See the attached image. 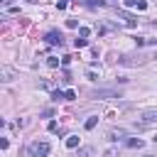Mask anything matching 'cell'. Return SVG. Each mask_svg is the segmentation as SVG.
<instances>
[{"label":"cell","mask_w":157,"mask_h":157,"mask_svg":"<svg viewBox=\"0 0 157 157\" xmlns=\"http://www.w3.org/2000/svg\"><path fill=\"white\" fill-rule=\"evenodd\" d=\"M49 150H52V145L44 142V140H34V142L27 145V155H29V157H47Z\"/></svg>","instance_id":"1"},{"label":"cell","mask_w":157,"mask_h":157,"mask_svg":"<svg viewBox=\"0 0 157 157\" xmlns=\"http://www.w3.org/2000/svg\"><path fill=\"white\" fill-rule=\"evenodd\" d=\"M150 125H157V108L142 110V115H140V120H137V128H150Z\"/></svg>","instance_id":"2"},{"label":"cell","mask_w":157,"mask_h":157,"mask_svg":"<svg viewBox=\"0 0 157 157\" xmlns=\"http://www.w3.org/2000/svg\"><path fill=\"white\" fill-rule=\"evenodd\" d=\"M91 98H98V101H110V98H120V91L115 88H96L91 93Z\"/></svg>","instance_id":"3"},{"label":"cell","mask_w":157,"mask_h":157,"mask_svg":"<svg viewBox=\"0 0 157 157\" xmlns=\"http://www.w3.org/2000/svg\"><path fill=\"white\" fill-rule=\"evenodd\" d=\"M145 59H150V56H137V54H123V56L118 59V64H123V66H137V64H142Z\"/></svg>","instance_id":"4"},{"label":"cell","mask_w":157,"mask_h":157,"mask_svg":"<svg viewBox=\"0 0 157 157\" xmlns=\"http://www.w3.org/2000/svg\"><path fill=\"white\" fill-rule=\"evenodd\" d=\"M44 42H47V44H52V47H56V44L61 47V44H64V34H61L59 29H49V32L44 34Z\"/></svg>","instance_id":"5"},{"label":"cell","mask_w":157,"mask_h":157,"mask_svg":"<svg viewBox=\"0 0 157 157\" xmlns=\"http://www.w3.org/2000/svg\"><path fill=\"white\" fill-rule=\"evenodd\" d=\"M118 17H120L128 27H135V25H137V17H135V15H130V12H125V10H118Z\"/></svg>","instance_id":"6"},{"label":"cell","mask_w":157,"mask_h":157,"mask_svg":"<svg viewBox=\"0 0 157 157\" xmlns=\"http://www.w3.org/2000/svg\"><path fill=\"white\" fill-rule=\"evenodd\" d=\"M76 2H81L86 7H105V0H76Z\"/></svg>","instance_id":"7"},{"label":"cell","mask_w":157,"mask_h":157,"mask_svg":"<svg viewBox=\"0 0 157 157\" xmlns=\"http://www.w3.org/2000/svg\"><path fill=\"white\" fill-rule=\"evenodd\" d=\"M0 76H2V81H12V76H15V71H12L10 66H2V71H0Z\"/></svg>","instance_id":"8"},{"label":"cell","mask_w":157,"mask_h":157,"mask_svg":"<svg viewBox=\"0 0 157 157\" xmlns=\"http://www.w3.org/2000/svg\"><path fill=\"white\" fill-rule=\"evenodd\" d=\"M120 137H125V130H108V140H120Z\"/></svg>","instance_id":"9"},{"label":"cell","mask_w":157,"mask_h":157,"mask_svg":"<svg viewBox=\"0 0 157 157\" xmlns=\"http://www.w3.org/2000/svg\"><path fill=\"white\" fill-rule=\"evenodd\" d=\"M96 125H98V115H91V118L83 123V128H86V130H93Z\"/></svg>","instance_id":"10"},{"label":"cell","mask_w":157,"mask_h":157,"mask_svg":"<svg viewBox=\"0 0 157 157\" xmlns=\"http://www.w3.org/2000/svg\"><path fill=\"white\" fill-rule=\"evenodd\" d=\"M66 147H69V150L78 147V135H69V137H66Z\"/></svg>","instance_id":"11"},{"label":"cell","mask_w":157,"mask_h":157,"mask_svg":"<svg viewBox=\"0 0 157 157\" xmlns=\"http://www.w3.org/2000/svg\"><path fill=\"white\" fill-rule=\"evenodd\" d=\"M52 101H66V91H52Z\"/></svg>","instance_id":"12"},{"label":"cell","mask_w":157,"mask_h":157,"mask_svg":"<svg viewBox=\"0 0 157 157\" xmlns=\"http://www.w3.org/2000/svg\"><path fill=\"white\" fill-rule=\"evenodd\" d=\"M128 147H142V140L140 137H130L128 140Z\"/></svg>","instance_id":"13"},{"label":"cell","mask_w":157,"mask_h":157,"mask_svg":"<svg viewBox=\"0 0 157 157\" xmlns=\"http://www.w3.org/2000/svg\"><path fill=\"white\" fill-rule=\"evenodd\" d=\"M88 34H91V29H88V27H78V37H81V39H86Z\"/></svg>","instance_id":"14"},{"label":"cell","mask_w":157,"mask_h":157,"mask_svg":"<svg viewBox=\"0 0 157 157\" xmlns=\"http://www.w3.org/2000/svg\"><path fill=\"white\" fill-rule=\"evenodd\" d=\"M47 66L56 69V66H59V59H56V56H49V59H47Z\"/></svg>","instance_id":"15"},{"label":"cell","mask_w":157,"mask_h":157,"mask_svg":"<svg viewBox=\"0 0 157 157\" xmlns=\"http://www.w3.org/2000/svg\"><path fill=\"white\" fill-rule=\"evenodd\" d=\"M86 78H88V81H98V74H96V71H91V69H88V71H86Z\"/></svg>","instance_id":"16"},{"label":"cell","mask_w":157,"mask_h":157,"mask_svg":"<svg viewBox=\"0 0 157 157\" xmlns=\"http://www.w3.org/2000/svg\"><path fill=\"white\" fill-rule=\"evenodd\" d=\"M103 157H118V150H115V147H110V150H105V152H103Z\"/></svg>","instance_id":"17"},{"label":"cell","mask_w":157,"mask_h":157,"mask_svg":"<svg viewBox=\"0 0 157 157\" xmlns=\"http://www.w3.org/2000/svg\"><path fill=\"white\" fill-rule=\"evenodd\" d=\"M86 44H88L86 39H74V47H76V49H81V47H86Z\"/></svg>","instance_id":"18"},{"label":"cell","mask_w":157,"mask_h":157,"mask_svg":"<svg viewBox=\"0 0 157 157\" xmlns=\"http://www.w3.org/2000/svg\"><path fill=\"white\" fill-rule=\"evenodd\" d=\"M74 98H76V91L69 88V91H66V101H74Z\"/></svg>","instance_id":"19"},{"label":"cell","mask_w":157,"mask_h":157,"mask_svg":"<svg viewBox=\"0 0 157 157\" xmlns=\"http://www.w3.org/2000/svg\"><path fill=\"white\" fill-rule=\"evenodd\" d=\"M47 128H49V130H56V128H59V123H56V120H49V125H47Z\"/></svg>","instance_id":"20"},{"label":"cell","mask_w":157,"mask_h":157,"mask_svg":"<svg viewBox=\"0 0 157 157\" xmlns=\"http://www.w3.org/2000/svg\"><path fill=\"white\" fill-rule=\"evenodd\" d=\"M137 2H140V0H125V5H128V7H137Z\"/></svg>","instance_id":"21"},{"label":"cell","mask_w":157,"mask_h":157,"mask_svg":"<svg viewBox=\"0 0 157 157\" xmlns=\"http://www.w3.org/2000/svg\"><path fill=\"white\" fill-rule=\"evenodd\" d=\"M2 2H5V5H10V2H12V0H2Z\"/></svg>","instance_id":"22"},{"label":"cell","mask_w":157,"mask_h":157,"mask_svg":"<svg viewBox=\"0 0 157 157\" xmlns=\"http://www.w3.org/2000/svg\"><path fill=\"white\" fill-rule=\"evenodd\" d=\"M145 157H155V155H145Z\"/></svg>","instance_id":"23"},{"label":"cell","mask_w":157,"mask_h":157,"mask_svg":"<svg viewBox=\"0 0 157 157\" xmlns=\"http://www.w3.org/2000/svg\"><path fill=\"white\" fill-rule=\"evenodd\" d=\"M155 142H157V135H155Z\"/></svg>","instance_id":"24"}]
</instances>
